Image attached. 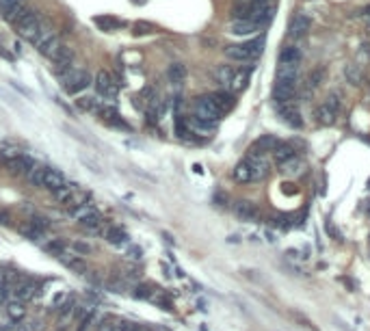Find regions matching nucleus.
Segmentation results:
<instances>
[{
    "label": "nucleus",
    "mask_w": 370,
    "mask_h": 331,
    "mask_svg": "<svg viewBox=\"0 0 370 331\" xmlns=\"http://www.w3.org/2000/svg\"><path fill=\"white\" fill-rule=\"evenodd\" d=\"M264 35H258L249 41H242V43H232L225 48V57L230 61H236V63H249V61H256L260 54L264 52Z\"/></svg>",
    "instance_id": "f257e3e1"
},
{
    "label": "nucleus",
    "mask_w": 370,
    "mask_h": 331,
    "mask_svg": "<svg viewBox=\"0 0 370 331\" xmlns=\"http://www.w3.org/2000/svg\"><path fill=\"white\" fill-rule=\"evenodd\" d=\"M61 85H63V91H65L67 96L80 93V91H85L89 85H91V74H89L87 69L71 67L69 72H65L61 76Z\"/></svg>",
    "instance_id": "f03ea898"
},
{
    "label": "nucleus",
    "mask_w": 370,
    "mask_h": 331,
    "mask_svg": "<svg viewBox=\"0 0 370 331\" xmlns=\"http://www.w3.org/2000/svg\"><path fill=\"white\" fill-rule=\"evenodd\" d=\"M193 117L204 119V122H210V124H219L223 113L214 104V100L210 96H202L193 102Z\"/></svg>",
    "instance_id": "7ed1b4c3"
},
{
    "label": "nucleus",
    "mask_w": 370,
    "mask_h": 331,
    "mask_svg": "<svg viewBox=\"0 0 370 331\" xmlns=\"http://www.w3.org/2000/svg\"><path fill=\"white\" fill-rule=\"evenodd\" d=\"M245 162L249 164V169H251V182H260V180H264L268 176V171H270V162H268V156L264 152H260V150H251L247 152L245 156Z\"/></svg>",
    "instance_id": "20e7f679"
},
{
    "label": "nucleus",
    "mask_w": 370,
    "mask_h": 331,
    "mask_svg": "<svg viewBox=\"0 0 370 331\" xmlns=\"http://www.w3.org/2000/svg\"><path fill=\"white\" fill-rule=\"evenodd\" d=\"M297 91H299V78H277L273 87V102L275 106L294 102Z\"/></svg>",
    "instance_id": "39448f33"
},
{
    "label": "nucleus",
    "mask_w": 370,
    "mask_h": 331,
    "mask_svg": "<svg viewBox=\"0 0 370 331\" xmlns=\"http://www.w3.org/2000/svg\"><path fill=\"white\" fill-rule=\"evenodd\" d=\"M43 22H46V20H43V17H41L39 13L29 11V13H26V15L22 17L20 22L15 24L17 35H20V37H24L26 41H31V43H33V41H35V37L39 35V31H41Z\"/></svg>",
    "instance_id": "423d86ee"
},
{
    "label": "nucleus",
    "mask_w": 370,
    "mask_h": 331,
    "mask_svg": "<svg viewBox=\"0 0 370 331\" xmlns=\"http://www.w3.org/2000/svg\"><path fill=\"white\" fill-rule=\"evenodd\" d=\"M338 110H340V96L329 93L327 100H325V102L316 108V122H318L320 126H331V124H336Z\"/></svg>",
    "instance_id": "0eeeda50"
},
{
    "label": "nucleus",
    "mask_w": 370,
    "mask_h": 331,
    "mask_svg": "<svg viewBox=\"0 0 370 331\" xmlns=\"http://www.w3.org/2000/svg\"><path fill=\"white\" fill-rule=\"evenodd\" d=\"M93 85H95L97 96H102L104 100H115L117 98V91H119V85L115 82V78L108 72H104V69H100V72L95 74Z\"/></svg>",
    "instance_id": "6e6552de"
},
{
    "label": "nucleus",
    "mask_w": 370,
    "mask_h": 331,
    "mask_svg": "<svg viewBox=\"0 0 370 331\" xmlns=\"http://www.w3.org/2000/svg\"><path fill=\"white\" fill-rule=\"evenodd\" d=\"M251 72H254V65H249V67H236V74H234V76H232V80H230L228 89H223V91H230L232 96L242 93V91H245V89L249 87Z\"/></svg>",
    "instance_id": "1a4fd4ad"
},
{
    "label": "nucleus",
    "mask_w": 370,
    "mask_h": 331,
    "mask_svg": "<svg viewBox=\"0 0 370 331\" xmlns=\"http://www.w3.org/2000/svg\"><path fill=\"white\" fill-rule=\"evenodd\" d=\"M279 110V117H282V122L288 124L290 128H301L303 126V117H301V110L294 102H286V104H279L277 106Z\"/></svg>",
    "instance_id": "9d476101"
},
{
    "label": "nucleus",
    "mask_w": 370,
    "mask_h": 331,
    "mask_svg": "<svg viewBox=\"0 0 370 331\" xmlns=\"http://www.w3.org/2000/svg\"><path fill=\"white\" fill-rule=\"evenodd\" d=\"M50 61L54 63V74H57V76L61 78L63 74L71 69V63H74V50L67 48V45H63V48L57 54H54Z\"/></svg>",
    "instance_id": "9b49d317"
},
{
    "label": "nucleus",
    "mask_w": 370,
    "mask_h": 331,
    "mask_svg": "<svg viewBox=\"0 0 370 331\" xmlns=\"http://www.w3.org/2000/svg\"><path fill=\"white\" fill-rule=\"evenodd\" d=\"M7 164V169L13 173V176H26L29 171H33L35 167H37V162H35L31 156H24V154H17L15 158H11Z\"/></svg>",
    "instance_id": "f8f14e48"
},
{
    "label": "nucleus",
    "mask_w": 370,
    "mask_h": 331,
    "mask_svg": "<svg viewBox=\"0 0 370 331\" xmlns=\"http://www.w3.org/2000/svg\"><path fill=\"white\" fill-rule=\"evenodd\" d=\"M100 117H102V122H106L108 126H113V128H119V130H126V132H130L132 128H130V124H126L124 119H121V115L117 113V108H113V106H102L100 110Z\"/></svg>",
    "instance_id": "ddd939ff"
},
{
    "label": "nucleus",
    "mask_w": 370,
    "mask_h": 331,
    "mask_svg": "<svg viewBox=\"0 0 370 331\" xmlns=\"http://www.w3.org/2000/svg\"><path fill=\"white\" fill-rule=\"evenodd\" d=\"M301 59L303 54L297 45H286V48L279 52L277 65H286V67H301Z\"/></svg>",
    "instance_id": "4468645a"
},
{
    "label": "nucleus",
    "mask_w": 370,
    "mask_h": 331,
    "mask_svg": "<svg viewBox=\"0 0 370 331\" xmlns=\"http://www.w3.org/2000/svg\"><path fill=\"white\" fill-rule=\"evenodd\" d=\"M232 210H234V215H236V219H240V221H256L258 215H260L258 206L254 204V201H247V199L236 201Z\"/></svg>",
    "instance_id": "2eb2a0df"
},
{
    "label": "nucleus",
    "mask_w": 370,
    "mask_h": 331,
    "mask_svg": "<svg viewBox=\"0 0 370 331\" xmlns=\"http://www.w3.org/2000/svg\"><path fill=\"white\" fill-rule=\"evenodd\" d=\"M186 126H188V130H191V134L210 136L216 130V126H219V124H210V122H204V119H197V117H188Z\"/></svg>",
    "instance_id": "dca6fc26"
},
{
    "label": "nucleus",
    "mask_w": 370,
    "mask_h": 331,
    "mask_svg": "<svg viewBox=\"0 0 370 331\" xmlns=\"http://www.w3.org/2000/svg\"><path fill=\"white\" fill-rule=\"evenodd\" d=\"M63 48V41H61V37L57 35V33H52V35H48L46 39H43L39 45H37V50L43 54V57H48V59H52L54 54H57L59 50Z\"/></svg>",
    "instance_id": "f3484780"
},
{
    "label": "nucleus",
    "mask_w": 370,
    "mask_h": 331,
    "mask_svg": "<svg viewBox=\"0 0 370 331\" xmlns=\"http://www.w3.org/2000/svg\"><path fill=\"white\" fill-rule=\"evenodd\" d=\"M279 171H282L286 178H299L305 171V162H303V158H299V156H294V158L286 160L284 164H279Z\"/></svg>",
    "instance_id": "a211bd4d"
},
{
    "label": "nucleus",
    "mask_w": 370,
    "mask_h": 331,
    "mask_svg": "<svg viewBox=\"0 0 370 331\" xmlns=\"http://www.w3.org/2000/svg\"><path fill=\"white\" fill-rule=\"evenodd\" d=\"M210 98L214 100V104L219 106V110L225 115V113H230V110L236 106V96H232L230 91H216V93H210Z\"/></svg>",
    "instance_id": "6ab92c4d"
},
{
    "label": "nucleus",
    "mask_w": 370,
    "mask_h": 331,
    "mask_svg": "<svg viewBox=\"0 0 370 331\" xmlns=\"http://www.w3.org/2000/svg\"><path fill=\"white\" fill-rule=\"evenodd\" d=\"M310 17L305 15V13H299V15H294L292 17V22H290V26H288V35L290 37H303L305 33L310 31Z\"/></svg>",
    "instance_id": "aec40b11"
},
{
    "label": "nucleus",
    "mask_w": 370,
    "mask_h": 331,
    "mask_svg": "<svg viewBox=\"0 0 370 331\" xmlns=\"http://www.w3.org/2000/svg\"><path fill=\"white\" fill-rule=\"evenodd\" d=\"M258 31H262V26L251 20H234L230 24V33H234V35H254Z\"/></svg>",
    "instance_id": "412c9836"
},
{
    "label": "nucleus",
    "mask_w": 370,
    "mask_h": 331,
    "mask_svg": "<svg viewBox=\"0 0 370 331\" xmlns=\"http://www.w3.org/2000/svg\"><path fill=\"white\" fill-rule=\"evenodd\" d=\"M93 24H95L100 31L113 33V31H117V29H121L126 22H124V20H117V17H113V15H95V17H93Z\"/></svg>",
    "instance_id": "4be33fe9"
},
{
    "label": "nucleus",
    "mask_w": 370,
    "mask_h": 331,
    "mask_svg": "<svg viewBox=\"0 0 370 331\" xmlns=\"http://www.w3.org/2000/svg\"><path fill=\"white\" fill-rule=\"evenodd\" d=\"M65 176L57 169H46V176H43V188H50V191H57L61 186H65Z\"/></svg>",
    "instance_id": "5701e85b"
},
{
    "label": "nucleus",
    "mask_w": 370,
    "mask_h": 331,
    "mask_svg": "<svg viewBox=\"0 0 370 331\" xmlns=\"http://www.w3.org/2000/svg\"><path fill=\"white\" fill-rule=\"evenodd\" d=\"M29 11H31V9H29V5H26V0H24V3L15 5V7H11V9H7V11L3 13V17H5L9 24H17Z\"/></svg>",
    "instance_id": "b1692460"
},
{
    "label": "nucleus",
    "mask_w": 370,
    "mask_h": 331,
    "mask_svg": "<svg viewBox=\"0 0 370 331\" xmlns=\"http://www.w3.org/2000/svg\"><path fill=\"white\" fill-rule=\"evenodd\" d=\"M167 78H169L171 85L180 87L186 80V67L182 65V63H171L169 69H167Z\"/></svg>",
    "instance_id": "393cba45"
},
{
    "label": "nucleus",
    "mask_w": 370,
    "mask_h": 331,
    "mask_svg": "<svg viewBox=\"0 0 370 331\" xmlns=\"http://www.w3.org/2000/svg\"><path fill=\"white\" fill-rule=\"evenodd\" d=\"M294 156H297V152L292 150V145H288V143H277V147L273 150V158L277 164H284L286 160L294 158Z\"/></svg>",
    "instance_id": "a878e982"
},
{
    "label": "nucleus",
    "mask_w": 370,
    "mask_h": 331,
    "mask_svg": "<svg viewBox=\"0 0 370 331\" xmlns=\"http://www.w3.org/2000/svg\"><path fill=\"white\" fill-rule=\"evenodd\" d=\"M37 290H39V286L37 283H33V281H24L20 288L15 290V299L17 301H31V299H35V294H37Z\"/></svg>",
    "instance_id": "bb28decb"
},
{
    "label": "nucleus",
    "mask_w": 370,
    "mask_h": 331,
    "mask_svg": "<svg viewBox=\"0 0 370 331\" xmlns=\"http://www.w3.org/2000/svg\"><path fill=\"white\" fill-rule=\"evenodd\" d=\"M234 74H236V67H234V65H219V67H216V72H214V78H216V82H219L223 89H228Z\"/></svg>",
    "instance_id": "cd10ccee"
},
{
    "label": "nucleus",
    "mask_w": 370,
    "mask_h": 331,
    "mask_svg": "<svg viewBox=\"0 0 370 331\" xmlns=\"http://www.w3.org/2000/svg\"><path fill=\"white\" fill-rule=\"evenodd\" d=\"M232 178L236 180L238 184H249V182H251V169H249V164L245 162V158H242V160L236 164V167H234Z\"/></svg>",
    "instance_id": "c85d7f7f"
},
{
    "label": "nucleus",
    "mask_w": 370,
    "mask_h": 331,
    "mask_svg": "<svg viewBox=\"0 0 370 331\" xmlns=\"http://www.w3.org/2000/svg\"><path fill=\"white\" fill-rule=\"evenodd\" d=\"M344 76H347V80L353 87H357V85H362V82H364V72H362V67H359L357 63H349V65L344 67Z\"/></svg>",
    "instance_id": "c756f323"
},
{
    "label": "nucleus",
    "mask_w": 370,
    "mask_h": 331,
    "mask_svg": "<svg viewBox=\"0 0 370 331\" xmlns=\"http://www.w3.org/2000/svg\"><path fill=\"white\" fill-rule=\"evenodd\" d=\"M104 236H106V241L111 245H115V247H121V245L128 243V234H126L124 229H119V227H106Z\"/></svg>",
    "instance_id": "7c9ffc66"
},
{
    "label": "nucleus",
    "mask_w": 370,
    "mask_h": 331,
    "mask_svg": "<svg viewBox=\"0 0 370 331\" xmlns=\"http://www.w3.org/2000/svg\"><path fill=\"white\" fill-rule=\"evenodd\" d=\"M59 260L65 264V266H69V269L78 271V273H85L87 271V264H85V260L80 255H69L67 257V253H63V255H59Z\"/></svg>",
    "instance_id": "2f4dec72"
},
{
    "label": "nucleus",
    "mask_w": 370,
    "mask_h": 331,
    "mask_svg": "<svg viewBox=\"0 0 370 331\" xmlns=\"http://www.w3.org/2000/svg\"><path fill=\"white\" fill-rule=\"evenodd\" d=\"M7 314L11 320H22L26 316V308H24V303L22 301H11V303H7Z\"/></svg>",
    "instance_id": "473e14b6"
},
{
    "label": "nucleus",
    "mask_w": 370,
    "mask_h": 331,
    "mask_svg": "<svg viewBox=\"0 0 370 331\" xmlns=\"http://www.w3.org/2000/svg\"><path fill=\"white\" fill-rule=\"evenodd\" d=\"M277 143H279V141L275 139V136L264 134V136H260V139L254 143V150H260V152H264V154H266V152H273L275 147H277Z\"/></svg>",
    "instance_id": "72a5a7b5"
},
{
    "label": "nucleus",
    "mask_w": 370,
    "mask_h": 331,
    "mask_svg": "<svg viewBox=\"0 0 370 331\" xmlns=\"http://www.w3.org/2000/svg\"><path fill=\"white\" fill-rule=\"evenodd\" d=\"M97 210L93 208V206H89V204H85V206H76V208H69V217L74 219V221H85L87 217H91V215H95Z\"/></svg>",
    "instance_id": "f704fd0d"
},
{
    "label": "nucleus",
    "mask_w": 370,
    "mask_h": 331,
    "mask_svg": "<svg viewBox=\"0 0 370 331\" xmlns=\"http://www.w3.org/2000/svg\"><path fill=\"white\" fill-rule=\"evenodd\" d=\"M74 188H78V184H65V186H61L57 191H52V197L59 201V204L65 206V201L71 197V193H74Z\"/></svg>",
    "instance_id": "c9c22d12"
},
{
    "label": "nucleus",
    "mask_w": 370,
    "mask_h": 331,
    "mask_svg": "<svg viewBox=\"0 0 370 331\" xmlns=\"http://www.w3.org/2000/svg\"><path fill=\"white\" fill-rule=\"evenodd\" d=\"M46 169L48 167H35L33 171L26 173V178H29V182L33 184V186H43V176H46Z\"/></svg>",
    "instance_id": "e433bc0d"
},
{
    "label": "nucleus",
    "mask_w": 370,
    "mask_h": 331,
    "mask_svg": "<svg viewBox=\"0 0 370 331\" xmlns=\"http://www.w3.org/2000/svg\"><path fill=\"white\" fill-rule=\"evenodd\" d=\"M325 78V69H314L308 78H305V87H308V91H314L318 85H320V80Z\"/></svg>",
    "instance_id": "4c0bfd02"
},
{
    "label": "nucleus",
    "mask_w": 370,
    "mask_h": 331,
    "mask_svg": "<svg viewBox=\"0 0 370 331\" xmlns=\"http://www.w3.org/2000/svg\"><path fill=\"white\" fill-rule=\"evenodd\" d=\"M154 31H156V26L152 24V22H145V20L134 22V26H132V33L134 35H150V33H154Z\"/></svg>",
    "instance_id": "58836bf2"
},
{
    "label": "nucleus",
    "mask_w": 370,
    "mask_h": 331,
    "mask_svg": "<svg viewBox=\"0 0 370 331\" xmlns=\"http://www.w3.org/2000/svg\"><path fill=\"white\" fill-rule=\"evenodd\" d=\"M22 234H24L26 238H31V241H39V238L43 236V229L35 227V225L31 223V225H24V227H22Z\"/></svg>",
    "instance_id": "ea45409f"
},
{
    "label": "nucleus",
    "mask_w": 370,
    "mask_h": 331,
    "mask_svg": "<svg viewBox=\"0 0 370 331\" xmlns=\"http://www.w3.org/2000/svg\"><path fill=\"white\" fill-rule=\"evenodd\" d=\"M106 288L111 290V292L121 294V292H126V283H124V279H121V277H111V279L106 281Z\"/></svg>",
    "instance_id": "a19ab883"
},
{
    "label": "nucleus",
    "mask_w": 370,
    "mask_h": 331,
    "mask_svg": "<svg viewBox=\"0 0 370 331\" xmlns=\"http://www.w3.org/2000/svg\"><path fill=\"white\" fill-rule=\"evenodd\" d=\"M152 292H154V290H152L150 286H145V283H141V286L134 288L132 297H134V299H152Z\"/></svg>",
    "instance_id": "79ce46f5"
},
{
    "label": "nucleus",
    "mask_w": 370,
    "mask_h": 331,
    "mask_svg": "<svg viewBox=\"0 0 370 331\" xmlns=\"http://www.w3.org/2000/svg\"><path fill=\"white\" fill-rule=\"evenodd\" d=\"M71 249H74L78 255H87V253H91V245L85 243V241H74L71 243Z\"/></svg>",
    "instance_id": "37998d69"
},
{
    "label": "nucleus",
    "mask_w": 370,
    "mask_h": 331,
    "mask_svg": "<svg viewBox=\"0 0 370 331\" xmlns=\"http://www.w3.org/2000/svg\"><path fill=\"white\" fill-rule=\"evenodd\" d=\"M65 249H67V245L61 243V241H52V243L48 245V251L54 253V255H63V253H65Z\"/></svg>",
    "instance_id": "c03bdc74"
},
{
    "label": "nucleus",
    "mask_w": 370,
    "mask_h": 331,
    "mask_svg": "<svg viewBox=\"0 0 370 331\" xmlns=\"http://www.w3.org/2000/svg\"><path fill=\"white\" fill-rule=\"evenodd\" d=\"M76 106L80 110H93L95 108V100L93 98H80V100H76Z\"/></svg>",
    "instance_id": "a18cd8bd"
},
{
    "label": "nucleus",
    "mask_w": 370,
    "mask_h": 331,
    "mask_svg": "<svg viewBox=\"0 0 370 331\" xmlns=\"http://www.w3.org/2000/svg\"><path fill=\"white\" fill-rule=\"evenodd\" d=\"M115 323H117V320L108 316L106 320H102V323H100V327H97V331H115Z\"/></svg>",
    "instance_id": "49530a36"
},
{
    "label": "nucleus",
    "mask_w": 370,
    "mask_h": 331,
    "mask_svg": "<svg viewBox=\"0 0 370 331\" xmlns=\"http://www.w3.org/2000/svg\"><path fill=\"white\" fill-rule=\"evenodd\" d=\"M20 3H24V0H0V11H7V9H11V7H15V5H20Z\"/></svg>",
    "instance_id": "de8ad7c7"
},
{
    "label": "nucleus",
    "mask_w": 370,
    "mask_h": 331,
    "mask_svg": "<svg viewBox=\"0 0 370 331\" xmlns=\"http://www.w3.org/2000/svg\"><path fill=\"white\" fill-rule=\"evenodd\" d=\"M128 257H132V260H141V257H143V249H141V247H130V249H128Z\"/></svg>",
    "instance_id": "09e8293b"
},
{
    "label": "nucleus",
    "mask_w": 370,
    "mask_h": 331,
    "mask_svg": "<svg viewBox=\"0 0 370 331\" xmlns=\"http://www.w3.org/2000/svg\"><path fill=\"white\" fill-rule=\"evenodd\" d=\"M0 223H9V215L7 212H0Z\"/></svg>",
    "instance_id": "8fccbe9b"
},
{
    "label": "nucleus",
    "mask_w": 370,
    "mask_h": 331,
    "mask_svg": "<svg viewBox=\"0 0 370 331\" xmlns=\"http://www.w3.org/2000/svg\"><path fill=\"white\" fill-rule=\"evenodd\" d=\"M132 331H147V329H145V327H139V325H134V327H132Z\"/></svg>",
    "instance_id": "3c124183"
},
{
    "label": "nucleus",
    "mask_w": 370,
    "mask_h": 331,
    "mask_svg": "<svg viewBox=\"0 0 370 331\" xmlns=\"http://www.w3.org/2000/svg\"><path fill=\"white\" fill-rule=\"evenodd\" d=\"M364 15L368 17V22H370V7H366V9H364Z\"/></svg>",
    "instance_id": "603ef678"
},
{
    "label": "nucleus",
    "mask_w": 370,
    "mask_h": 331,
    "mask_svg": "<svg viewBox=\"0 0 370 331\" xmlns=\"http://www.w3.org/2000/svg\"><path fill=\"white\" fill-rule=\"evenodd\" d=\"M132 3H134V5H137V3H139V5H145V0H132Z\"/></svg>",
    "instance_id": "864d4df0"
}]
</instances>
